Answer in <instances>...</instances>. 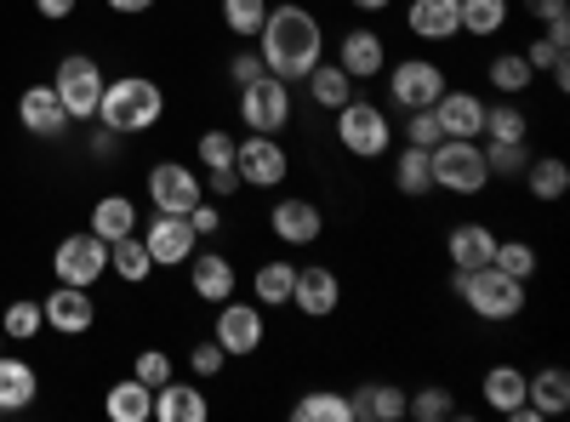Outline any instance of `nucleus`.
I'll list each match as a JSON object with an SVG mask.
<instances>
[{
    "mask_svg": "<svg viewBox=\"0 0 570 422\" xmlns=\"http://www.w3.org/2000/svg\"><path fill=\"white\" fill-rule=\"evenodd\" d=\"M491 263H497L502 274H513V279H525V286H531L537 268H542V257H537V246H531V241H502V234H497Z\"/></svg>",
    "mask_w": 570,
    "mask_h": 422,
    "instance_id": "41",
    "label": "nucleus"
},
{
    "mask_svg": "<svg viewBox=\"0 0 570 422\" xmlns=\"http://www.w3.org/2000/svg\"><path fill=\"white\" fill-rule=\"evenodd\" d=\"M104 7H109L115 18H137V12H149L155 0H104Z\"/></svg>",
    "mask_w": 570,
    "mask_h": 422,
    "instance_id": "55",
    "label": "nucleus"
},
{
    "mask_svg": "<svg viewBox=\"0 0 570 422\" xmlns=\"http://www.w3.org/2000/svg\"><path fill=\"white\" fill-rule=\"evenodd\" d=\"M485 75H491V91H502V98H519V91H531V80H537V69L525 63V52H497L485 63Z\"/></svg>",
    "mask_w": 570,
    "mask_h": 422,
    "instance_id": "38",
    "label": "nucleus"
},
{
    "mask_svg": "<svg viewBox=\"0 0 570 422\" xmlns=\"http://www.w3.org/2000/svg\"><path fill=\"white\" fill-rule=\"evenodd\" d=\"M525 400H531L542 416H564V411H570V371H564V365L525 371Z\"/></svg>",
    "mask_w": 570,
    "mask_h": 422,
    "instance_id": "28",
    "label": "nucleus"
},
{
    "mask_svg": "<svg viewBox=\"0 0 570 422\" xmlns=\"http://www.w3.org/2000/svg\"><path fill=\"white\" fill-rule=\"evenodd\" d=\"M525 12H531L542 29H559V35H570V0H525Z\"/></svg>",
    "mask_w": 570,
    "mask_h": 422,
    "instance_id": "49",
    "label": "nucleus"
},
{
    "mask_svg": "<svg viewBox=\"0 0 570 422\" xmlns=\"http://www.w3.org/2000/svg\"><path fill=\"white\" fill-rule=\"evenodd\" d=\"M348 7H360V12H389L394 0H348Z\"/></svg>",
    "mask_w": 570,
    "mask_h": 422,
    "instance_id": "57",
    "label": "nucleus"
},
{
    "mask_svg": "<svg viewBox=\"0 0 570 422\" xmlns=\"http://www.w3.org/2000/svg\"><path fill=\"white\" fill-rule=\"evenodd\" d=\"M480 400H485V411H497V416L519 411V405H525V371H519L513 360H497L485 377H480Z\"/></svg>",
    "mask_w": 570,
    "mask_h": 422,
    "instance_id": "25",
    "label": "nucleus"
},
{
    "mask_svg": "<svg viewBox=\"0 0 570 422\" xmlns=\"http://www.w3.org/2000/svg\"><path fill=\"white\" fill-rule=\"evenodd\" d=\"M40 314H46V325H52L58 337H86L91 325H98V303H91L86 286H58V292H46Z\"/></svg>",
    "mask_w": 570,
    "mask_h": 422,
    "instance_id": "18",
    "label": "nucleus"
},
{
    "mask_svg": "<svg viewBox=\"0 0 570 422\" xmlns=\"http://www.w3.org/2000/svg\"><path fill=\"white\" fill-rule=\"evenodd\" d=\"M485 166H491V183L497 177H519L531 166V144H491L485 149Z\"/></svg>",
    "mask_w": 570,
    "mask_h": 422,
    "instance_id": "44",
    "label": "nucleus"
},
{
    "mask_svg": "<svg viewBox=\"0 0 570 422\" xmlns=\"http://www.w3.org/2000/svg\"><path fill=\"white\" fill-rule=\"evenodd\" d=\"M337 63H343L348 80H376V75L389 69V40L376 35V29H348L337 40Z\"/></svg>",
    "mask_w": 570,
    "mask_h": 422,
    "instance_id": "20",
    "label": "nucleus"
},
{
    "mask_svg": "<svg viewBox=\"0 0 570 422\" xmlns=\"http://www.w3.org/2000/svg\"><path fill=\"white\" fill-rule=\"evenodd\" d=\"M212 416V400H206V389H200V377L195 383H160L155 389V422H206Z\"/></svg>",
    "mask_w": 570,
    "mask_h": 422,
    "instance_id": "21",
    "label": "nucleus"
},
{
    "mask_svg": "<svg viewBox=\"0 0 570 422\" xmlns=\"http://www.w3.org/2000/svg\"><path fill=\"white\" fill-rule=\"evenodd\" d=\"M337 115V144H343V155H354V160H383V155H394V120H389V109H376L371 98H348L343 109H331Z\"/></svg>",
    "mask_w": 570,
    "mask_h": 422,
    "instance_id": "5",
    "label": "nucleus"
},
{
    "mask_svg": "<svg viewBox=\"0 0 570 422\" xmlns=\"http://www.w3.org/2000/svg\"><path fill=\"white\" fill-rule=\"evenodd\" d=\"M240 120H246V131L279 137L285 126H292V80L257 75L252 86H240Z\"/></svg>",
    "mask_w": 570,
    "mask_h": 422,
    "instance_id": "10",
    "label": "nucleus"
},
{
    "mask_svg": "<svg viewBox=\"0 0 570 422\" xmlns=\"http://www.w3.org/2000/svg\"><path fill=\"white\" fill-rule=\"evenodd\" d=\"M115 144H120V131H109V126H98L86 137V149H91V160H115Z\"/></svg>",
    "mask_w": 570,
    "mask_h": 422,
    "instance_id": "53",
    "label": "nucleus"
},
{
    "mask_svg": "<svg viewBox=\"0 0 570 422\" xmlns=\"http://www.w3.org/2000/svg\"><path fill=\"white\" fill-rule=\"evenodd\" d=\"M217 18H223V29H228V35L257 40V35H263V18H268V0H223Z\"/></svg>",
    "mask_w": 570,
    "mask_h": 422,
    "instance_id": "40",
    "label": "nucleus"
},
{
    "mask_svg": "<svg viewBox=\"0 0 570 422\" xmlns=\"http://www.w3.org/2000/svg\"><path fill=\"white\" fill-rule=\"evenodd\" d=\"M0 354H7V332H0Z\"/></svg>",
    "mask_w": 570,
    "mask_h": 422,
    "instance_id": "58",
    "label": "nucleus"
},
{
    "mask_svg": "<svg viewBox=\"0 0 570 422\" xmlns=\"http://www.w3.org/2000/svg\"><path fill=\"white\" fill-rule=\"evenodd\" d=\"M137 234H142V246H149L155 268H183L188 257L200 252V234H195V223L177 217V212H155V223H149V228H137Z\"/></svg>",
    "mask_w": 570,
    "mask_h": 422,
    "instance_id": "14",
    "label": "nucleus"
},
{
    "mask_svg": "<svg viewBox=\"0 0 570 422\" xmlns=\"http://www.w3.org/2000/svg\"><path fill=\"white\" fill-rule=\"evenodd\" d=\"M188 268V292H195L200 303H228L234 292H240V268H234V257L228 252H217V246H200L195 257L183 263Z\"/></svg>",
    "mask_w": 570,
    "mask_h": 422,
    "instance_id": "15",
    "label": "nucleus"
},
{
    "mask_svg": "<svg viewBox=\"0 0 570 422\" xmlns=\"http://www.w3.org/2000/svg\"><path fill=\"white\" fill-rule=\"evenodd\" d=\"M268 234L279 246H314L320 234H325V212H320V200H308V195H285V200H274L268 206Z\"/></svg>",
    "mask_w": 570,
    "mask_h": 422,
    "instance_id": "16",
    "label": "nucleus"
},
{
    "mask_svg": "<svg viewBox=\"0 0 570 422\" xmlns=\"http://www.w3.org/2000/svg\"><path fill=\"white\" fill-rule=\"evenodd\" d=\"M257 75H268V69H263V52H234V58H228V80H234V86H252Z\"/></svg>",
    "mask_w": 570,
    "mask_h": 422,
    "instance_id": "51",
    "label": "nucleus"
},
{
    "mask_svg": "<svg viewBox=\"0 0 570 422\" xmlns=\"http://www.w3.org/2000/svg\"><path fill=\"white\" fill-rule=\"evenodd\" d=\"M131 377H137V383H149V389L171 383V354H166V349H142V354L131 360Z\"/></svg>",
    "mask_w": 570,
    "mask_h": 422,
    "instance_id": "46",
    "label": "nucleus"
},
{
    "mask_svg": "<svg viewBox=\"0 0 570 422\" xmlns=\"http://www.w3.org/2000/svg\"><path fill=\"white\" fill-rule=\"evenodd\" d=\"M75 7H80V0H35V12H40L46 23H63V18H75Z\"/></svg>",
    "mask_w": 570,
    "mask_h": 422,
    "instance_id": "54",
    "label": "nucleus"
},
{
    "mask_svg": "<svg viewBox=\"0 0 570 422\" xmlns=\"http://www.w3.org/2000/svg\"><path fill=\"white\" fill-rule=\"evenodd\" d=\"M485 137H491V144H531V115L519 109L513 98L485 104Z\"/></svg>",
    "mask_w": 570,
    "mask_h": 422,
    "instance_id": "36",
    "label": "nucleus"
},
{
    "mask_svg": "<svg viewBox=\"0 0 570 422\" xmlns=\"http://www.w3.org/2000/svg\"><path fill=\"white\" fill-rule=\"evenodd\" d=\"M451 292H456V303H462L473 320H485V325L519 320V314H525V303H531L525 279L502 274L497 263H485V268H456V274H451Z\"/></svg>",
    "mask_w": 570,
    "mask_h": 422,
    "instance_id": "2",
    "label": "nucleus"
},
{
    "mask_svg": "<svg viewBox=\"0 0 570 422\" xmlns=\"http://www.w3.org/2000/svg\"><path fill=\"white\" fill-rule=\"evenodd\" d=\"M491 252H497V228H491V223H456V228L445 234L451 268H485Z\"/></svg>",
    "mask_w": 570,
    "mask_h": 422,
    "instance_id": "24",
    "label": "nucleus"
},
{
    "mask_svg": "<svg viewBox=\"0 0 570 422\" xmlns=\"http://www.w3.org/2000/svg\"><path fill=\"white\" fill-rule=\"evenodd\" d=\"M519 177H525V189H531L537 206H553V200L570 195V160H559V155H531V166Z\"/></svg>",
    "mask_w": 570,
    "mask_h": 422,
    "instance_id": "27",
    "label": "nucleus"
},
{
    "mask_svg": "<svg viewBox=\"0 0 570 422\" xmlns=\"http://www.w3.org/2000/svg\"><path fill=\"white\" fill-rule=\"evenodd\" d=\"M292 422H354V405L343 389H308L303 400H292Z\"/></svg>",
    "mask_w": 570,
    "mask_h": 422,
    "instance_id": "33",
    "label": "nucleus"
},
{
    "mask_svg": "<svg viewBox=\"0 0 570 422\" xmlns=\"http://www.w3.org/2000/svg\"><path fill=\"white\" fill-rule=\"evenodd\" d=\"M52 274H58V286H86L91 292L109 274V241H98L91 228L63 234L58 252H52Z\"/></svg>",
    "mask_w": 570,
    "mask_h": 422,
    "instance_id": "8",
    "label": "nucleus"
},
{
    "mask_svg": "<svg viewBox=\"0 0 570 422\" xmlns=\"http://www.w3.org/2000/svg\"><path fill=\"white\" fill-rule=\"evenodd\" d=\"M200 183H206V195H212V200H234V195L246 189V183H240V171H234V166H217V171H206Z\"/></svg>",
    "mask_w": 570,
    "mask_h": 422,
    "instance_id": "50",
    "label": "nucleus"
},
{
    "mask_svg": "<svg viewBox=\"0 0 570 422\" xmlns=\"http://www.w3.org/2000/svg\"><path fill=\"white\" fill-rule=\"evenodd\" d=\"M389 75V98L394 109H434L440 91H445V69L434 58H400L383 69Z\"/></svg>",
    "mask_w": 570,
    "mask_h": 422,
    "instance_id": "11",
    "label": "nucleus"
},
{
    "mask_svg": "<svg viewBox=\"0 0 570 422\" xmlns=\"http://www.w3.org/2000/svg\"><path fill=\"white\" fill-rule=\"evenodd\" d=\"M548 75H553V91H559V98H564V91H570V58H564L559 69H548Z\"/></svg>",
    "mask_w": 570,
    "mask_h": 422,
    "instance_id": "56",
    "label": "nucleus"
},
{
    "mask_svg": "<svg viewBox=\"0 0 570 422\" xmlns=\"http://www.w3.org/2000/svg\"><path fill=\"white\" fill-rule=\"evenodd\" d=\"M188 223H195V234H200V241H212V234L223 228V206H217V200L206 195V200H200L195 212H188Z\"/></svg>",
    "mask_w": 570,
    "mask_h": 422,
    "instance_id": "52",
    "label": "nucleus"
},
{
    "mask_svg": "<svg viewBox=\"0 0 570 422\" xmlns=\"http://www.w3.org/2000/svg\"><path fill=\"white\" fill-rule=\"evenodd\" d=\"M564 58H570V35H559V29H537V35L525 40V63H531L537 75L559 69Z\"/></svg>",
    "mask_w": 570,
    "mask_h": 422,
    "instance_id": "43",
    "label": "nucleus"
},
{
    "mask_svg": "<svg viewBox=\"0 0 570 422\" xmlns=\"http://www.w3.org/2000/svg\"><path fill=\"white\" fill-rule=\"evenodd\" d=\"M434 120L445 137H485V98L468 86H445L434 104Z\"/></svg>",
    "mask_w": 570,
    "mask_h": 422,
    "instance_id": "19",
    "label": "nucleus"
},
{
    "mask_svg": "<svg viewBox=\"0 0 570 422\" xmlns=\"http://www.w3.org/2000/svg\"><path fill=\"white\" fill-rule=\"evenodd\" d=\"M195 155H200V166H206V171H217V166H234V137L212 126V131H200Z\"/></svg>",
    "mask_w": 570,
    "mask_h": 422,
    "instance_id": "47",
    "label": "nucleus"
},
{
    "mask_svg": "<svg viewBox=\"0 0 570 422\" xmlns=\"http://www.w3.org/2000/svg\"><path fill=\"white\" fill-rule=\"evenodd\" d=\"M109 268L126 279V286H142V279L155 274V257H149V246H142V234H126V241L109 246Z\"/></svg>",
    "mask_w": 570,
    "mask_h": 422,
    "instance_id": "37",
    "label": "nucleus"
},
{
    "mask_svg": "<svg viewBox=\"0 0 570 422\" xmlns=\"http://www.w3.org/2000/svg\"><path fill=\"white\" fill-rule=\"evenodd\" d=\"M104 63L98 58H86V52H69L52 75V91H58V104L69 109V120H98V104H104Z\"/></svg>",
    "mask_w": 570,
    "mask_h": 422,
    "instance_id": "7",
    "label": "nucleus"
},
{
    "mask_svg": "<svg viewBox=\"0 0 570 422\" xmlns=\"http://www.w3.org/2000/svg\"><path fill=\"white\" fill-rule=\"evenodd\" d=\"M348 405H354V422H400L405 416V389L400 383H354Z\"/></svg>",
    "mask_w": 570,
    "mask_h": 422,
    "instance_id": "26",
    "label": "nucleus"
},
{
    "mask_svg": "<svg viewBox=\"0 0 570 422\" xmlns=\"http://www.w3.org/2000/svg\"><path fill=\"white\" fill-rule=\"evenodd\" d=\"M428 171H434V189L462 195V200L491 189V166H485L480 137H440V144L428 149Z\"/></svg>",
    "mask_w": 570,
    "mask_h": 422,
    "instance_id": "4",
    "label": "nucleus"
},
{
    "mask_svg": "<svg viewBox=\"0 0 570 422\" xmlns=\"http://www.w3.org/2000/svg\"><path fill=\"white\" fill-rule=\"evenodd\" d=\"M18 126L29 131V137H63L75 120H69V109L58 104V91H52V80H35V86H23L18 91Z\"/></svg>",
    "mask_w": 570,
    "mask_h": 422,
    "instance_id": "17",
    "label": "nucleus"
},
{
    "mask_svg": "<svg viewBox=\"0 0 570 422\" xmlns=\"http://www.w3.org/2000/svg\"><path fill=\"white\" fill-rule=\"evenodd\" d=\"M35 394H40V371L29 360H18V354H0V416L29 411Z\"/></svg>",
    "mask_w": 570,
    "mask_h": 422,
    "instance_id": "23",
    "label": "nucleus"
},
{
    "mask_svg": "<svg viewBox=\"0 0 570 422\" xmlns=\"http://www.w3.org/2000/svg\"><path fill=\"white\" fill-rule=\"evenodd\" d=\"M234 171H240L246 189H285V177H292V155H285L279 137L246 131V144H234Z\"/></svg>",
    "mask_w": 570,
    "mask_h": 422,
    "instance_id": "9",
    "label": "nucleus"
},
{
    "mask_svg": "<svg viewBox=\"0 0 570 422\" xmlns=\"http://www.w3.org/2000/svg\"><path fill=\"white\" fill-rule=\"evenodd\" d=\"M98 241H126V234H137V200L131 195H104V200H91V223H86Z\"/></svg>",
    "mask_w": 570,
    "mask_h": 422,
    "instance_id": "30",
    "label": "nucleus"
},
{
    "mask_svg": "<svg viewBox=\"0 0 570 422\" xmlns=\"http://www.w3.org/2000/svg\"><path fill=\"white\" fill-rule=\"evenodd\" d=\"M405 416H416V422H445V416H456V394H451L445 383H428V389L405 394Z\"/></svg>",
    "mask_w": 570,
    "mask_h": 422,
    "instance_id": "42",
    "label": "nucleus"
},
{
    "mask_svg": "<svg viewBox=\"0 0 570 422\" xmlns=\"http://www.w3.org/2000/svg\"><path fill=\"white\" fill-rule=\"evenodd\" d=\"M405 29L416 40H456L462 12H456V0H405Z\"/></svg>",
    "mask_w": 570,
    "mask_h": 422,
    "instance_id": "22",
    "label": "nucleus"
},
{
    "mask_svg": "<svg viewBox=\"0 0 570 422\" xmlns=\"http://www.w3.org/2000/svg\"><path fill=\"white\" fill-rule=\"evenodd\" d=\"M104 411H109V422H155V389L137 377H120V383H109Z\"/></svg>",
    "mask_w": 570,
    "mask_h": 422,
    "instance_id": "29",
    "label": "nucleus"
},
{
    "mask_svg": "<svg viewBox=\"0 0 570 422\" xmlns=\"http://www.w3.org/2000/svg\"><path fill=\"white\" fill-rule=\"evenodd\" d=\"M166 115V91L160 80L149 75H120L104 86V104H98V126L120 131V137H137V131H155Z\"/></svg>",
    "mask_w": 570,
    "mask_h": 422,
    "instance_id": "3",
    "label": "nucleus"
},
{
    "mask_svg": "<svg viewBox=\"0 0 570 422\" xmlns=\"http://www.w3.org/2000/svg\"><path fill=\"white\" fill-rule=\"evenodd\" d=\"M440 120H434V109H405V144H416V149H434L440 144Z\"/></svg>",
    "mask_w": 570,
    "mask_h": 422,
    "instance_id": "48",
    "label": "nucleus"
},
{
    "mask_svg": "<svg viewBox=\"0 0 570 422\" xmlns=\"http://www.w3.org/2000/svg\"><path fill=\"white\" fill-rule=\"evenodd\" d=\"M0 332H7V343H35V337L46 332V314H40V303H35V297L7 303V314H0Z\"/></svg>",
    "mask_w": 570,
    "mask_h": 422,
    "instance_id": "39",
    "label": "nucleus"
},
{
    "mask_svg": "<svg viewBox=\"0 0 570 422\" xmlns=\"http://www.w3.org/2000/svg\"><path fill=\"white\" fill-rule=\"evenodd\" d=\"M263 314H268V308H263V303H246L240 292H234L228 303H217V325H212L217 349H223L228 360L263 354V343H268V320H263Z\"/></svg>",
    "mask_w": 570,
    "mask_h": 422,
    "instance_id": "6",
    "label": "nucleus"
},
{
    "mask_svg": "<svg viewBox=\"0 0 570 422\" xmlns=\"http://www.w3.org/2000/svg\"><path fill=\"white\" fill-rule=\"evenodd\" d=\"M257 40H263V69L292 80V86L325 58V23L303 0H268V18H263Z\"/></svg>",
    "mask_w": 570,
    "mask_h": 422,
    "instance_id": "1",
    "label": "nucleus"
},
{
    "mask_svg": "<svg viewBox=\"0 0 570 422\" xmlns=\"http://www.w3.org/2000/svg\"><path fill=\"white\" fill-rule=\"evenodd\" d=\"M292 308L303 320H331L343 308V279L331 263H297V279H292Z\"/></svg>",
    "mask_w": 570,
    "mask_h": 422,
    "instance_id": "13",
    "label": "nucleus"
},
{
    "mask_svg": "<svg viewBox=\"0 0 570 422\" xmlns=\"http://www.w3.org/2000/svg\"><path fill=\"white\" fill-rule=\"evenodd\" d=\"M303 86H308V104L314 109H343L354 98V80L343 75V63H325V58L303 75Z\"/></svg>",
    "mask_w": 570,
    "mask_h": 422,
    "instance_id": "31",
    "label": "nucleus"
},
{
    "mask_svg": "<svg viewBox=\"0 0 570 422\" xmlns=\"http://www.w3.org/2000/svg\"><path fill=\"white\" fill-rule=\"evenodd\" d=\"M292 279H297V263L292 257H268L252 274V292H257L263 308H292Z\"/></svg>",
    "mask_w": 570,
    "mask_h": 422,
    "instance_id": "32",
    "label": "nucleus"
},
{
    "mask_svg": "<svg viewBox=\"0 0 570 422\" xmlns=\"http://www.w3.org/2000/svg\"><path fill=\"white\" fill-rule=\"evenodd\" d=\"M223 365H228V354L217 349V337H200L195 349H188V371H195L200 383H212V377H223Z\"/></svg>",
    "mask_w": 570,
    "mask_h": 422,
    "instance_id": "45",
    "label": "nucleus"
},
{
    "mask_svg": "<svg viewBox=\"0 0 570 422\" xmlns=\"http://www.w3.org/2000/svg\"><path fill=\"white\" fill-rule=\"evenodd\" d=\"M394 189H400L405 200H422V195H434V171H428V149L405 144V149L394 155Z\"/></svg>",
    "mask_w": 570,
    "mask_h": 422,
    "instance_id": "34",
    "label": "nucleus"
},
{
    "mask_svg": "<svg viewBox=\"0 0 570 422\" xmlns=\"http://www.w3.org/2000/svg\"><path fill=\"white\" fill-rule=\"evenodd\" d=\"M456 12H462V35H473V40L502 35V29H508V18H513L508 0H456Z\"/></svg>",
    "mask_w": 570,
    "mask_h": 422,
    "instance_id": "35",
    "label": "nucleus"
},
{
    "mask_svg": "<svg viewBox=\"0 0 570 422\" xmlns=\"http://www.w3.org/2000/svg\"><path fill=\"white\" fill-rule=\"evenodd\" d=\"M149 200H155V212H177V217H188L200 200H206V183H200V171L195 166H183V160H155L149 166Z\"/></svg>",
    "mask_w": 570,
    "mask_h": 422,
    "instance_id": "12",
    "label": "nucleus"
}]
</instances>
